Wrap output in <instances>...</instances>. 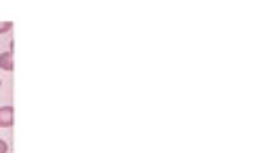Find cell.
<instances>
[{
	"label": "cell",
	"mask_w": 256,
	"mask_h": 153,
	"mask_svg": "<svg viewBox=\"0 0 256 153\" xmlns=\"http://www.w3.org/2000/svg\"><path fill=\"white\" fill-rule=\"evenodd\" d=\"M13 126V107H0V128Z\"/></svg>",
	"instance_id": "6da1fadb"
},
{
	"label": "cell",
	"mask_w": 256,
	"mask_h": 153,
	"mask_svg": "<svg viewBox=\"0 0 256 153\" xmlns=\"http://www.w3.org/2000/svg\"><path fill=\"white\" fill-rule=\"evenodd\" d=\"M0 68H4V70H13V51H4V53H0Z\"/></svg>",
	"instance_id": "7a4b0ae2"
},
{
	"label": "cell",
	"mask_w": 256,
	"mask_h": 153,
	"mask_svg": "<svg viewBox=\"0 0 256 153\" xmlns=\"http://www.w3.org/2000/svg\"><path fill=\"white\" fill-rule=\"evenodd\" d=\"M11 28H13L11 21H0V32H9Z\"/></svg>",
	"instance_id": "3957f363"
},
{
	"label": "cell",
	"mask_w": 256,
	"mask_h": 153,
	"mask_svg": "<svg viewBox=\"0 0 256 153\" xmlns=\"http://www.w3.org/2000/svg\"><path fill=\"white\" fill-rule=\"evenodd\" d=\"M9 151V147H6V143L4 141H0V153H6Z\"/></svg>",
	"instance_id": "277c9868"
},
{
	"label": "cell",
	"mask_w": 256,
	"mask_h": 153,
	"mask_svg": "<svg viewBox=\"0 0 256 153\" xmlns=\"http://www.w3.org/2000/svg\"><path fill=\"white\" fill-rule=\"evenodd\" d=\"M0 85H2V81H0Z\"/></svg>",
	"instance_id": "5b68a950"
}]
</instances>
